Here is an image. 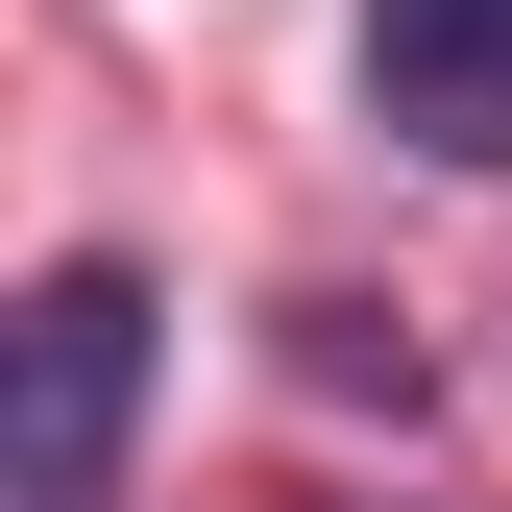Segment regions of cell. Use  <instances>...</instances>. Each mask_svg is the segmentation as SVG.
I'll return each mask as SVG.
<instances>
[{
    "mask_svg": "<svg viewBox=\"0 0 512 512\" xmlns=\"http://www.w3.org/2000/svg\"><path fill=\"white\" fill-rule=\"evenodd\" d=\"M366 98L439 171H512V0H366Z\"/></svg>",
    "mask_w": 512,
    "mask_h": 512,
    "instance_id": "7a4b0ae2",
    "label": "cell"
},
{
    "mask_svg": "<svg viewBox=\"0 0 512 512\" xmlns=\"http://www.w3.org/2000/svg\"><path fill=\"white\" fill-rule=\"evenodd\" d=\"M147 342H171V293L122 269V244H74V269L0 317V512H122V439H147Z\"/></svg>",
    "mask_w": 512,
    "mask_h": 512,
    "instance_id": "6da1fadb",
    "label": "cell"
}]
</instances>
